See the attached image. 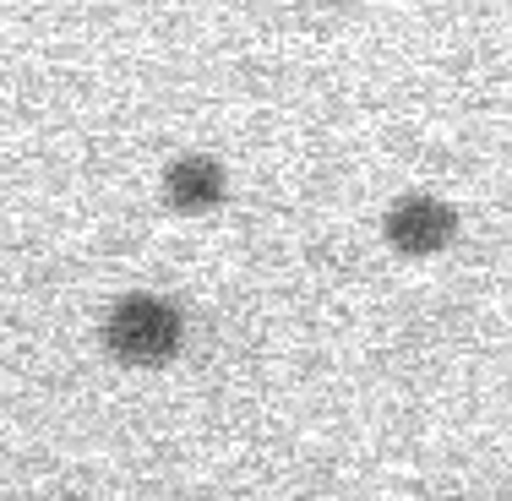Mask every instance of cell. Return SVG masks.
Wrapping results in <instances>:
<instances>
[{
	"label": "cell",
	"instance_id": "6da1fadb",
	"mask_svg": "<svg viewBox=\"0 0 512 501\" xmlns=\"http://www.w3.org/2000/svg\"><path fill=\"white\" fill-rule=\"evenodd\" d=\"M180 311L158 295H120L104 316V349L126 365H164L180 349Z\"/></svg>",
	"mask_w": 512,
	"mask_h": 501
},
{
	"label": "cell",
	"instance_id": "7a4b0ae2",
	"mask_svg": "<svg viewBox=\"0 0 512 501\" xmlns=\"http://www.w3.org/2000/svg\"><path fill=\"white\" fill-rule=\"evenodd\" d=\"M458 213L442 197H425V191H409L387 207V240H393L404 256H431L453 240Z\"/></svg>",
	"mask_w": 512,
	"mask_h": 501
},
{
	"label": "cell",
	"instance_id": "3957f363",
	"mask_svg": "<svg viewBox=\"0 0 512 501\" xmlns=\"http://www.w3.org/2000/svg\"><path fill=\"white\" fill-rule=\"evenodd\" d=\"M164 202L186 218L213 213V207L224 202V164L207 158V153H180L175 164L164 169Z\"/></svg>",
	"mask_w": 512,
	"mask_h": 501
}]
</instances>
